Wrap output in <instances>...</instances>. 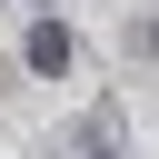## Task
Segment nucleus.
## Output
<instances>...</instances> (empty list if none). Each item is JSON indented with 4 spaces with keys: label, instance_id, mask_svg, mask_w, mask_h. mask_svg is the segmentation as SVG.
I'll use <instances>...</instances> for the list:
<instances>
[{
    "label": "nucleus",
    "instance_id": "obj_1",
    "mask_svg": "<svg viewBox=\"0 0 159 159\" xmlns=\"http://www.w3.org/2000/svg\"><path fill=\"white\" fill-rule=\"evenodd\" d=\"M20 70H30V80H70V70H80L70 20H30V30H20Z\"/></svg>",
    "mask_w": 159,
    "mask_h": 159
},
{
    "label": "nucleus",
    "instance_id": "obj_2",
    "mask_svg": "<svg viewBox=\"0 0 159 159\" xmlns=\"http://www.w3.org/2000/svg\"><path fill=\"white\" fill-rule=\"evenodd\" d=\"M80 159H129V119H119V99H99V109L80 119Z\"/></svg>",
    "mask_w": 159,
    "mask_h": 159
},
{
    "label": "nucleus",
    "instance_id": "obj_3",
    "mask_svg": "<svg viewBox=\"0 0 159 159\" xmlns=\"http://www.w3.org/2000/svg\"><path fill=\"white\" fill-rule=\"evenodd\" d=\"M139 50H159V20H139Z\"/></svg>",
    "mask_w": 159,
    "mask_h": 159
},
{
    "label": "nucleus",
    "instance_id": "obj_4",
    "mask_svg": "<svg viewBox=\"0 0 159 159\" xmlns=\"http://www.w3.org/2000/svg\"><path fill=\"white\" fill-rule=\"evenodd\" d=\"M50 10H60V0H50Z\"/></svg>",
    "mask_w": 159,
    "mask_h": 159
}]
</instances>
